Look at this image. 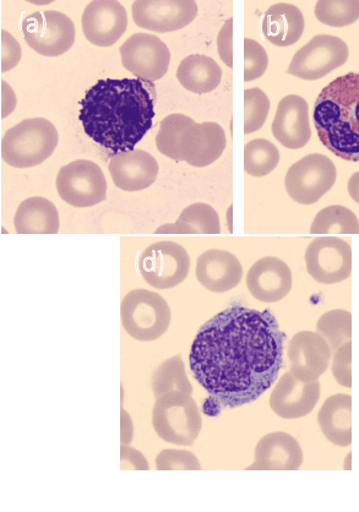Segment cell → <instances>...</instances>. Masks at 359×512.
I'll return each mask as SVG.
<instances>
[{
	"mask_svg": "<svg viewBox=\"0 0 359 512\" xmlns=\"http://www.w3.org/2000/svg\"><path fill=\"white\" fill-rule=\"evenodd\" d=\"M273 134L286 149L299 150L309 143L312 138L309 107L302 96L288 95L282 98L277 106Z\"/></svg>",
	"mask_w": 359,
	"mask_h": 512,
	"instance_id": "21",
	"label": "cell"
},
{
	"mask_svg": "<svg viewBox=\"0 0 359 512\" xmlns=\"http://www.w3.org/2000/svg\"><path fill=\"white\" fill-rule=\"evenodd\" d=\"M348 193L353 200L359 205V172L352 174L350 181H348Z\"/></svg>",
	"mask_w": 359,
	"mask_h": 512,
	"instance_id": "44",
	"label": "cell"
},
{
	"mask_svg": "<svg viewBox=\"0 0 359 512\" xmlns=\"http://www.w3.org/2000/svg\"><path fill=\"white\" fill-rule=\"evenodd\" d=\"M152 426L168 444L193 446L201 432V415L197 402L183 392L157 397L152 411Z\"/></svg>",
	"mask_w": 359,
	"mask_h": 512,
	"instance_id": "5",
	"label": "cell"
},
{
	"mask_svg": "<svg viewBox=\"0 0 359 512\" xmlns=\"http://www.w3.org/2000/svg\"><path fill=\"white\" fill-rule=\"evenodd\" d=\"M285 341L269 310L233 304L201 326L190 350V369L222 408L249 405L279 378Z\"/></svg>",
	"mask_w": 359,
	"mask_h": 512,
	"instance_id": "1",
	"label": "cell"
},
{
	"mask_svg": "<svg viewBox=\"0 0 359 512\" xmlns=\"http://www.w3.org/2000/svg\"><path fill=\"white\" fill-rule=\"evenodd\" d=\"M58 143V130L48 119H25L4 134L2 159L20 170L36 167L50 159Z\"/></svg>",
	"mask_w": 359,
	"mask_h": 512,
	"instance_id": "4",
	"label": "cell"
},
{
	"mask_svg": "<svg viewBox=\"0 0 359 512\" xmlns=\"http://www.w3.org/2000/svg\"><path fill=\"white\" fill-rule=\"evenodd\" d=\"M317 330L328 341L331 351L336 352L352 342V314L342 309L330 310L318 320Z\"/></svg>",
	"mask_w": 359,
	"mask_h": 512,
	"instance_id": "32",
	"label": "cell"
},
{
	"mask_svg": "<svg viewBox=\"0 0 359 512\" xmlns=\"http://www.w3.org/2000/svg\"><path fill=\"white\" fill-rule=\"evenodd\" d=\"M337 171L328 156L312 154L287 171L285 187L293 201L302 205L318 203L336 182Z\"/></svg>",
	"mask_w": 359,
	"mask_h": 512,
	"instance_id": "9",
	"label": "cell"
},
{
	"mask_svg": "<svg viewBox=\"0 0 359 512\" xmlns=\"http://www.w3.org/2000/svg\"><path fill=\"white\" fill-rule=\"evenodd\" d=\"M122 471H148L150 466L146 457L137 449L124 445L121 449Z\"/></svg>",
	"mask_w": 359,
	"mask_h": 512,
	"instance_id": "41",
	"label": "cell"
},
{
	"mask_svg": "<svg viewBox=\"0 0 359 512\" xmlns=\"http://www.w3.org/2000/svg\"><path fill=\"white\" fill-rule=\"evenodd\" d=\"M315 129L329 151L359 162V73L331 81L314 103Z\"/></svg>",
	"mask_w": 359,
	"mask_h": 512,
	"instance_id": "3",
	"label": "cell"
},
{
	"mask_svg": "<svg viewBox=\"0 0 359 512\" xmlns=\"http://www.w3.org/2000/svg\"><path fill=\"white\" fill-rule=\"evenodd\" d=\"M333 374L341 386L352 388V342L345 343L335 352Z\"/></svg>",
	"mask_w": 359,
	"mask_h": 512,
	"instance_id": "38",
	"label": "cell"
},
{
	"mask_svg": "<svg viewBox=\"0 0 359 512\" xmlns=\"http://www.w3.org/2000/svg\"><path fill=\"white\" fill-rule=\"evenodd\" d=\"M84 35L92 45L111 47L128 27L127 10L119 2L99 0L87 4L81 16Z\"/></svg>",
	"mask_w": 359,
	"mask_h": 512,
	"instance_id": "16",
	"label": "cell"
},
{
	"mask_svg": "<svg viewBox=\"0 0 359 512\" xmlns=\"http://www.w3.org/2000/svg\"><path fill=\"white\" fill-rule=\"evenodd\" d=\"M226 146V133L220 124L194 122L179 139L177 162L198 168L210 166L220 159Z\"/></svg>",
	"mask_w": 359,
	"mask_h": 512,
	"instance_id": "15",
	"label": "cell"
},
{
	"mask_svg": "<svg viewBox=\"0 0 359 512\" xmlns=\"http://www.w3.org/2000/svg\"><path fill=\"white\" fill-rule=\"evenodd\" d=\"M303 460V450L298 441L290 434L275 432L259 440L253 465L247 467V470L297 471Z\"/></svg>",
	"mask_w": 359,
	"mask_h": 512,
	"instance_id": "22",
	"label": "cell"
},
{
	"mask_svg": "<svg viewBox=\"0 0 359 512\" xmlns=\"http://www.w3.org/2000/svg\"><path fill=\"white\" fill-rule=\"evenodd\" d=\"M320 399V384L317 381L304 383L288 372L271 392L270 407L284 419L306 417L317 406Z\"/></svg>",
	"mask_w": 359,
	"mask_h": 512,
	"instance_id": "18",
	"label": "cell"
},
{
	"mask_svg": "<svg viewBox=\"0 0 359 512\" xmlns=\"http://www.w3.org/2000/svg\"><path fill=\"white\" fill-rule=\"evenodd\" d=\"M280 162V152L269 140L255 139L244 147V171L252 177H265Z\"/></svg>",
	"mask_w": 359,
	"mask_h": 512,
	"instance_id": "30",
	"label": "cell"
},
{
	"mask_svg": "<svg viewBox=\"0 0 359 512\" xmlns=\"http://www.w3.org/2000/svg\"><path fill=\"white\" fill-rule=\"evenodd\" d=\"M194 123V119L184 116V114L176 113L166 117L160 123L159 133L156 136V146L162 155L177 161V147L179 139L190 124Z\"/></svg>",
	"mask_w": 359,
	"mask_h": 512,
	"instance_id": "34",
	"label": "cell"
},
{
	"mask_svg": "<svg viewBox=\"0 0 359 512\" xmlns=\"http://www.w3.org/2000/svg\"><path fill=\"white\" fill-rule=\"evenodd\" d=\"M269 57L265 48L252 38L244 40V81H250L261 78L268 69Z\"/></svg>",
	"mask_w": 359,
	"mask_h": 512,
	"instance_id": "36",
	"label": "cell"
},
{
	"mask_svg": "<svg viewBox=\"0 0 359 512\" xmlns=\"http://www.w3.org/2000/svg\"><path fill=\"white\" fill-rule=\"evenodd\" d=\"M139 274L156 290H171L187 279L190 258L186 248L171 241L151 244L138 260Z\"/></svg>",
	"mask_w": 359,
	"mask_h": 512,
	"instance_id": "7",
	"label": "cell"
},
{
	"mask_svg": "<svg viewBox=\"0 0 359 512\" xmlns=\"http://www.w3.org/2000/svg\"><path fill=\"white\" fill-rule=\"evenodd\" d=\"M0 35H2V40H0V43H2L0 65H2V73H8L21 61V46L7 30L0 31Z\"/></svg>",
	"mask_w": 359,
	"mask_h": 512,
	"instance_id": "39",
	"label": "cell"
},
{
	"mask_svg": "<svg viewBox=\"0 0 359 512\" xmlns=\"http://www.w3.org/2000/svg\"><path fill=\"white\" fill-rule=\"evenodd\" d=\"M220 217L208 204L197 203L183 210L177 222L167 223L156 234H220Z\"/></svg>",
	"mask_w": 359,
	"mask_h": 512,
	"instance_id": "28",
	"label": "cell"
},
{
	"mask_svg": "<svg viewBox=\"0 0 359 512\" xmlns=\"http://www.w3.org/2000/svg\"><path fill=\"white\" fill-rule=\"evenodd\" d=\"M248 291L259 302L282 301L292 290V272L285 261L265 256L249 269Z\"/></svg>",
	"mask_w": 359,
	"mask_h": 512,
	"instance_id": "20",
	"label": "cell"
},
{
	"mask_svg": "<svg viewBox=\"0 0 359 512\" xmlns=\"http://www.w3.org/2000/svg\"><path fill=\"white\" fill-rule=\"evenodd\" d=\"M328 341L315 332L301 331L288 346L291 373L304 383L317 381L329 367L333 356Z\"/></svg>",
	"mask_w": 359,
	"mask_h": 512,
	"instance_id": "17",
	"label": "cell"
},
{
	"mask_svg": "<svg viewBox=\"0 0 359 512\" xmlns=\"http://www.w3.org/2000/svg\"><path fill=\"white\" fill-rule=\"evenodd\" d=\"M232 27L233 19L230 18L226 21L225 25L222 26L219 36H217V51H219L222 62L225 63L228 68L233 67Z\"/></svg>",
	"mask_w": 359,
	"mask_h": 512,
	"instance_id": "40",
	"label": "cell"
},
{
	"mask_svg": "<svg viewBox=\"0 0 359 512\" xmlns=\"http://www.w3.org/2000/svg\"><path fill=\"white\" fill-rule=\"evenodd\" d=\"M318 423L326 439L340 448L352 444V397L337 394L324 402Z\"/></svg>",
	"mask_w": 359,
	"mask_h": 512,
	"instance_id": "25",
	"label": "cell"
},
{
	"mask_svg": "<svg viewBox=\"0 0 359 512\" xmlns=\"http://www.w3.org/2000/svg\"><path fill=\"white\" fill-rule=\"evenodd\" d=\"M315 18L328 26H350L359 19V2L358 0H323L315 4Z\"/></svg>",
	"mask_w": 359,
	"mask_h": 512,
	"instance_id": "33",
	"label": "cell"
},
{
	"mask_svg": "<svg viewBox=\"0 0 359 512\" xmlns=\"http://www.w3.org/2000/svg\"><path fill=\"white\" fill-rule=\"evenodd\" d=\"M108 171L117 188L124 192H140L156 182L159 163L149 152L125 151L112 156Z\"/></svg>",
	"mask_w": 359,
	"mask_h": 512,
	"instance_id": "19",
	"label": "cell"
},
{
	"mask_svg": "<svg viewBox=\"0 0 359 512\" xmlns=\"http://www.w3.org/2000/svg\"><path fill=\"white\" fill-rule=\"evenodd\" d=\"M159 471H200L201 465L193 452L183 450H163L156 457Z\"/></svg>",
	"mask_w": 359,
	"mask_h": 512,
	"instance_id": "37",
	"label": "cell"
},
{
	"mask_svg": "<svg viewBox=\"0 0 359 512\" xmlns=\"http://www.w3.org/2000/svg\"><path fill=\"white\" fill-rule=\"evenodd\" d=\"M57 190L74 208H91L107 199V181L101 167L89 160H76L61 168Z\"/></svg>",
	"mask_w": 359,
	"mask_h": 512,
	"instance_id": "10",
	"label": "cell"
},
{
	"mask_svg": "<svg viewBox=\"0 0 359 512\" xmlns=\"http://www.w3.org/2000/svg\"><path fill=\"white\" fill-rule=\"evenodd\" d=\"M177 79L184 89L193 94H209L221 84L222 70L214 59L203 54H193L179 64Z\"/></svg>",
	"mask_w": 359,
	"mask_h": 512,
	"instance_id": "27",
	"label": "cell"
},
{
	"mask_svg": "<svg viewBox=\"0 0 359 512\" xmlns=\"http://www.w3.org/2000/svg\"><path fill=\"white\" fill-rule=\"evenodd\" d=\"M152 391H154L156 399L170 394V392L193 394V386L189 383L181 356L167 359L155 370L154 377H152Z\"/></svg>",
	"mask_w": 359,
	"mask_h": 512,
	"instance_id": "29",
	"label": "cell"
},
{
	"mask_svg": "<svg viewBox=\"0 0 359 512\" xmlns=\"http://www.w3.org/2000/svg\"><path fill=\"white\" fill-rule=\"evenodd\" d=\"M348 56V46L340 37L318 35L297 51L287 73L301 80H319L342 67Z\"/></svg>",
	"mask_w": 359,
	"mask_h": 512,
	"instance_id": "11",
	"label": "cell"
},
{
	"mask_svg": "<svg viewBox=\"0 0 359 512\" xmlns=\"http://www.w3.org/2000/svg\"><path fill=\"white\" fill-rule=\"evenodd\" d=\"M133 439L132 418L127 411L122 410V446L130 444Z\"/></svg>",
	"mask_w": 359,
	"mask_h": 512,
	"instance_id": "43",
	"label": "cell"
},
{
	"mask_svg": "<svg viewBox=\"0 0 359 512\" xmlns=\"http://www.w3.org/2000/svg\"><path fill=\"white\" fill-rule=\"evenodd\" d=\"M2 98H7V101H2V118H5L14 111L16 106L14 91L5 81H2Z\"/></svg>",
	"mask_w": 359,
	"mask_h": 512,
	"instance_id": "42",
	"label": "cell"
},
{
	"mask_svg": "<svg viewBox=\"0 0 359 512\" xmlns=\"http://www.w3.org/2000/svg\"><path fill=\"white\" fill-rule=\"evenodd\" d=\"M132 13L141 29L167 34L192 24L198 5L193 0H139L133 3Z\"/></svg>",
	"mask_w": 359,
	"mask_h": 512,
	"instance_id": "14",
	"label": "cell"
},
{
	"mask_svg": "<svg viewBox=\"0 0 359 512\" xmlns=\"http://www.w3.org/2000/svg\"><path fill=\"white\" fill-rule=\"evenodd\" d=\"M123 67L140 80L154 83L168 72L171 52L161 38L151 34L130 36L119 49Z\"/></svg>",
	"mask_w": 359,
	"mask_h": 512,
	"instance_id": "12",
	"label": "cell"
},
{
	"mask_svg": "<svg viewBox=\"0 0 359 512\" xmlns=\"http://www.w3.org/2000/svg\"><path fill=\"white\" fill-rule=\"evenodd\" d=\"M306 20L296 5L279 3L266 10L261 23V32L277 47L296 45L303 36Z\"/></svg>",
	"mask_w": 359,
	"mask_h": 512,
	"instance_id": "24",
	"label": "cell"
},
{
	"mask_svg": "<svg viewBox=\"0 0 359 512\" xmlns=\"http://www.w3.org/2000/svg\"><path fill=\"white\" fill-rule=\"evenodd\" d=\"M242 276V264L235 254L226 250H206L198 258L197 279L210 292L231 291L242 281Z\"/></svg>",
	"mask_w": 359,
	"mask_h": 512,
	"instance_id": "23",
	"label": "cell"
},
{
	"mask_svg": "<svg viewBox=\"0 0 359 512\" xmlns=\"http://www.w3.org/2000/svg\"><path fill=\"white\" fill-rule=\"evenodd\" d=\"M27 45L41 56L59 57L67 53L75 42V26L69 16L46 10L31 14L21 24Z\"/></svg>",
	"mask_w": 359,
	"mask_h": 512,
	"instance_id": "8",
	"label": "cell"
},
{
	"mask_svg": "<svg viewBox=\"0 0 359 512\" xmlns=\"http://www.w3.org/2000/svg\"><path fill=\"white\" fill-rule=\"evenodd\" d=\"M148 81L99 80L80 101L79 119L85 133L105 149L133 151L152 127L155 100Z\"/></svg>",
	"mask_w": 359,
	"mask_h": 512,
	"instance_id": "2",
	"label": "cell"
},
{
	"mask_svg": "<svg viewBox=\"0 0 359 512\" xmlns=\"http://www.w3.org/2000/svg\"><path fill=\"white\" fill-rule=\"evenodd\" d=\"M310 234H359V221L345 206H329L315 216Z\"/></svg>",
	"mask_w": 359,
	"mask_h": 512,
	"instance_id": "31",
	"label": "cell"
},
{
	"mask_svg": "<svg viewBox=\"0 0 359 512\" xmlns=\"http://www.w3.org/2000/svg\"><path fill=\"white\" fill-rule=\"evenodd\" d=\"M270 112V100L258 87L244 91V133L252 134L264 127Z\"/></svg>",
	"mask_w": 359,
	"mask_h": 512,
	"instance_id": "35",
	"label": "cell"
},
{
	"mask_svg": "<svg viewBox=\"0 0 359 512\" xmlns=\"http://www.w3.org/2000/svg\"><path fill=\"white\" fill-rule=\"evenodd\" d=\"M307 271L323 285H334L352 274V248L344 239L319 237L306 250Z\"/></svg>",
	"mask_w": 359,
	"mask_h": 512,
	"instance_id": "13",
	"label": "cell"
},
{
	"mask_svg": "<svg viewBox=\"0 0 359 512\" xmlns=\"http://www.w3.org/2000/svg\"><path fill=\"white\" fill-rule=\"evenodd\" d=\"M121 319L124 330L134 340L155 341L170 328L171 309L159 293L134 290L123 298Z\"/></svg>",
	"mask_w": 359,
	"mask_h": 512,
	"instance_id": "6",
	"label": "cell"
},
{
	"mask_svg": "<svg viewBox=\"0 0 359 512\" xmlns=\"http://www.w3.org/2000/svg\"><path fill=\"white\" fill-rule=\"evenodd\" d=\"M16 233L19 234H57L61 221L56 205L52 201L34 196L19 205L14 217Z\"/></svg>",
	"mask_w": 359,
	"mask_h": 512,
	"instance_id": "26",
	"label": "cell"
}]
</instances>
